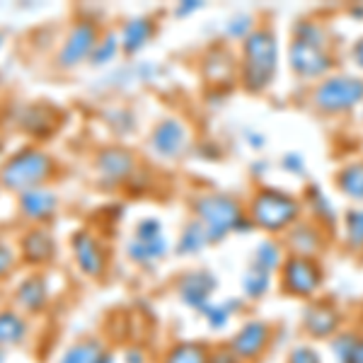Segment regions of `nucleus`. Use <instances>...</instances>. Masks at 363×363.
Wrapping results in <instances>:
<instances>
[{
  "label": "nucleus",
  "mask_w": 363,
  "mask_h": 363,
  "mask_svg": "<svg viewBox=\"0 0 363 363\" xmlns=\"http://www.w3.org/2000/svg\"><path fill=\"white\" fill-rule=\"evenodd\" d=\"M279 70V39L272 27L259 25L240 44L238 80L252 95H262L272 87Z\"/></svg>",
  "instance_id": "1"
},
{
  "label": "nucleus",
  "mask_w": 363,
  "mask_h": 363,
  "mask_svg": "<svg viewBox=\"0 0 363 363\" xmlns=\"http://www.w3.org/2000/svg\"><path fill=\"white\" fill-rule=\"evenodd\" d=\"M245 211L252 228L267 230L269 235H281L303 218V201L277 186H259L250 196Z\"/></svg>",
  "instance_id": "2"
},
{
  "label": "nucleus",
  "mask_w": 363,
  "mask_h": 363,
  "mask_svg": "<svg viewBox=\"0 0 363 363\" xmlns=\"http://www.w3.org/2000/svg\"><path fill=\"white\" fill-rule=\"evenodd\" d=\"M191 211H194V218L203 225V230L208 233L211 245L223 242L230 233L252 228L245 203L233 194H223V191H203V194H199L191 201Z\"/></svg>",
  "instance_id": "3"
},
{
  "label": "nucleus",
  "mask_w": 363,
  "mask_h": 363,
  "mask_svg": "<svg viewBox=\"0 0 363 363\" xmlns=\"http://www.w3.org/2000/svg\"><path fill=\"white\" fill-rule=\"evenodd\" d=\"M54 174V157L44 150L27 145V148L17 150L15 155H10L0 167V186L10 191H22L34 189V186H46V182Z\"/></svg>",
  "instance_id": "4"
},
{
  "label": "nucleus",
  "mask_w": 363,
  "mask_h": 363,
  "mask_svg": "<svg viewBox=\"0 0 363 363\" xmlns=\"http://www.w3.org/2000/svg\"><path fill=\"white\" fill-rule=\"evenodd\" d=\"M310 104L315 112L327 116L349 114L363 107V78L351 73H332L310 90Z\"/></svg>",
  "instance_id": "5"
},
{
  "label": "nucleus",
  "mask_w": 363,
  "mask_h": 363,
  "mask_svg": "<svg viewBox=\"0 0 363 363\" xmlns=\"http://www.w3.org/2000/svg\"><path fill=\"white\" fill-rule=\"evenodd\" d=\"M279 286L284 296L315 301L320 289L325 286V267L318 257H298L286 255L279 269Z\"/></svg>",
  "instance_id": "6"
},
{
  "label": "nucleus",
  "mask_w": 363,
  "mask_h": 363,
  "mask_svg": "<svg viewBox=\"0 0 363 363\" xmlns=\"http://www.w3.org/2000/svg\"><path fill=\"white\" fill-rule=\"evenodd\" d=\"M289 68L298 80L320 83L322 78L335 73V54H332V46L313 44V42H306V39L291 37Z\"/></svg>",
  "instance_id": "7"
},
{
  "label": "nucleus",
  "mask_w": 363,
  "mask_h": 363,
  "mask_svg": "<svg viewBox=\"0 0 363 363\" xmlns=\"http://www.w3.org/2000/svg\"><path fill=\"white\" fill-rule=\"evenodd\" d=\"M167 238L162 230V223L157 218H143L138 220L133 228V238L126 245V255L133 264L138 267H155L157 262H162L167 257Z\"/></svg>",
  "instance_id": "8"
},
{
  "label": "nucleus",
  "mask_w": 363,
  "mask_h": 363,
  "mask_svg": "<svg viewBox=\"0 0 363 363\" xmlns=\"http://www.w3.org/2000/svg\"><path fill=\"white\" fill-rule=\"evenodd\" d=\"M272 342H274L272 322L252 318L245 325H240V330L230 337L228 347L233 349V354L242 363H259L269 354V349H272Z\"/></svg>",
  "instance_id": "9"
},
{
  "label": "nucleus",
  "mask_w": 363,
  "mask_h": 363,
  "mask_svg": "<svg viewBox=\"0 0 363 363\" xmlns=\"http://www.w3.org/2000/svg\"><path fill=\"white\" fill-rule=\"evenodd\" d=\"M191 145V131L177 116H165L150 128L148 148L162 160H179Z\"/></svg>",
  "instance_id": "10"
},
{
  "label": "nucleus",
  "mask_w": 363,
  "mask_h": 363,
  "mask_svg": "<svg viewBox=\"0 0 363 363\" xmlns=\"http://www.w3.org/2000/svg\"><path fill=\"white\" fill-rule=\"evenodd\" d=\"M138 160L133 150L124 145H104L95 155V172L104 186H121L136 177Z\"/></svg>",
  "instance_id": "11"
},
{
  "label": "nucleus",
  "mask_w": 363,
  "mask_h": 363,
  "mask_svg": "<svg viewBox=\"0 0 363 363\" xmlns=\"http://www.w3.org/2000/svg\"><path fill=\"white\" fill-rule=\"evenodd\" d=\"M99 42V29L92 20H78L68 29L66 39L56 54V66L63 70L78 68L83 61H90L92 49Z\"/></svg>",
  "instance_id": "12"
},
{
  "label": "nucleus",
  "mask_w": 363,
  "mask_h": 363,
  "mask_svg": "<svg viewBox=\"0 0 363 363\" xmlns=\"http://www.w3.org/2000/svg\"><path fill=\"white\" fill-rule=\"evenodd\" d=\"M342 322L344 313L335 303L315 298V301H308L306 310H303L301 327L306 332V337L315 339V342H325V339L330 342L332 337H337L342 332Z\"/></svg>",
  "instance_id": "13"
},
{
  "label": "nucleus",
  "mask_w": 363,
  "mask_h": 363,
  "mask_svg": "<svg viewBox=\"0 0 363 363\" xmlns=\"http://www.w3.org/2000/svg\"><path fill=\"white\" fill-rule=\"evenodd\" d=\"M327 228H322L318 220L313 218H301L284 235V250L286 255H298V257H318L322 250L327 247Z\"/></svg>",
  "instance_id": "14"
},
{
  "label": "nucleus",
  "mask_w": 363,
  "mask_h": 363,
  "mask_svg": "<svg viewBox=\"0 0 363 363\" xmlns=\"http://www.w3.org/2000/svg\"><path fill=\"white\" fill-rule=\"evenodd\" d=\"M218 289V279L206 269H194V272H184L177 279V294L184 306L194 308L201 313L208 303H213V294Z\"/></svg>",
  "instance_id": "15"
},
{
  "label": "nucleus",
  "mask_w": 363,
  "mask_h": 363,
  "mask_svg": "<svg viewBox=\"0 0 363 363\" xmlns=\"http://www.w3.org/2000/svg\"><path fill=\"white\" fill-rule=\"evenodd\" d=\"M70 247H73V257L78 262L80 272L85 277L99 279L107 269V252L99 245V240L87 230H78L70 238Z\"/></svg>",
  "instance_id": "16"
},
{
  "label": "nucleus",
  "mask_w": 363,
  "mask_h": 363,
  "mask_svg": "<svg viewBox=\"0 0 363 363\" xmlns=\"http://www.w3.org/2000/svg\"><path fill=\"white\" fill-rule=\"evenodd\" d=\"M17 206H20V213L27 220H32V223H46L56 213L58 196L49 186H34V189H27L17 196Z\"/></svg>",
  "instance_id": "17"
},
{
  "label": "nucleus",
  "mask_w": 363,
  "mask_h": 363,
  "mask_svg": "<svg viewBox=\"0 0 363 363\" xmlns=\"http://www.w3.org/2000/svg\"><path fill=\"white\" fill-rule=\"evenodd\" d=\"M20 255L27 264H46V262L54 259L56 255V245H54V238L49 235V230L42 225H34L22 235L20 240Z\"/></svg>",
  "instance_id": "18"
},
{
  "label": "nucleus",
  "mask_w": 363,
  "mask_h": 363,
  "mask_svg": "<svg viewBox=\"0 0 363 363\" xmlns=\"http://www.w3.org/2000/svg\"><path fill=\"white\" fill-rule=\"evenodd\" d=\"M201 66H203V78H206V83L225 85L238 78V61H235V56L230 54V49H225V46H213V49H208Z\"/></svg>",
  "instance_id": "19"
},
{
  "label": "nucleus",
  "mask_w": 363,
  "mask_h": 363,
  "mask_svg": "<svg viewBox=\"0 0 363 363\" xmlns=\"http://www.w3.org/2000/svg\"><path fill=\"white\" fill-rule=\"evenodd\" d=\"M153 34H155L153 17H148V15L128 17L124 25H121V32H119L121 51H124L126 56L138 54V51H143L145 46L150 44Z\"/></svg>",
  "instance_id": "20"
},
{
  "label": "nucleus",
  "mask_w": 363,
  "mask_h": 363,
  "mask_svg": "<svg viewBox=\"0 0 363 363\" xmlns=\"http://www.w3.org/2000/svg\"><path fill=\"white\" fill-rule=\"evenodd\" d=\"M335 184L339 194H344L356 206H363V157L344 162L335 174Z\"/></svg>",
  "instance_id": "21"
},
{
  "label": "nucleus",
  "mask_w": 363,
  "mask_h": 363,
  "mask_svg": "<svg viewBox=\"0 0 363 363\" xmlns=\"http://www.w3.org/2000/svg\"><path fill=\"white\" fill-rule=\"evenodd\" d=\"M330 349L335 363H363V332L342 330L330 339Z\"/></svg>",
  "instance_id": "22"
},
{
  "label": "nucleus",
  "mask_w": 363,
  "mask_h": 363,
  "mask_svg": "<svg viewBox=\"0 0 363 363\" xmlns=\"http://www.w3.org/2000/svg\"><path fill=\"white\" fill-rule=\"evenodd\" d=\"M15 301H17V306L22 310H27V313H39V310L46 306V301H49V289H46L44 277H39V274L27 277L17 286Z\"/></svg>",
  "instance_id": "23"
},
{
  "label": "nucleus",
  "mask_w": 363,
  "mask_h": 363,
  "mask_svg": "<svg viewBox=\"0 0 363 363\" xmlns=\"http://www.w3.org/2000/svg\"><path fill=\"white\" fill-rule=\"evenodd\" d=\"M162 363H211V344L206 342H177L167 347Z\"/></svg>",
  "instance_id": "24"
},
{
  "label": "nucleus",
  "mask_w": 363,
  "mask_h": 363,
  "mask_svg": "<svg viewBox=\"0 0 363 363\" xmlns=\"http://www.w3.org/2000/svg\"><path fill=\"white\" fill-rule=\"evenodd\" d=\"M284 259H286L284 242H281V240H274V238H267L257 245L255 252H252L250 264L257 269H264L269 274H277L281 264H284Z\"/></svg>",
  "instance_id": "25"
},
{
  "label": "nucleus",
  "mask_w": 363,
  "mask_h": 363,
  "mask_svg": "<svg viewBox=\"0 0 363 363\" xmlns=\"http://www.w3.org/2000/svg\"><path fill=\"white\" fill-rule=\"evenodd\" d=\"M306 201L310 203V213H313L310 218L318 220V223H320L322 228L332 230V228H335V225L339 223L335 206L330 203V199L322 194L318 184H310L308 189H306Z\"/></svg>",
  "instance_id": "26"
},
{
  "label": "nucleus",
  "mask_w": 363,
  "mask_h": 363,
  "mask_svg": "<svg viewBox=\"0 0 363 363\" xmlns=\"http://www.w3.org/2000/svg\"><path fill=\"white\" fill-rule=\"evenodd\" d=\"M208 242V233L203 230V225L199 220H189L184 228H182L179 238H177V245H174V252L179 257H191V255H199Z\"/></svg>",
  "instance_id": "27"
},
{
  "label": "nucleus",
  "mask_w": 363,
  "mask_h": 363,
  "mask_svg": "<svg viewBox=\"0 0 363 363\" xmlns=\"http://www.w3.org/2000/svg\"><path fill=\"white\" fill-rule=\"evenodd\" d=\"M104 344L99 342V339H80V342L70 344V347L63 351L61 359H58V363H97L99 359H102L104 354Z\"/></svg>",
  "instance_id": "28"
},
{
  "label": "nucleus",
  "mask_w": 363,
  "mask_h": 363,
  "mask_svg": "<svg viewBox=\"0 0 363 363\" xmlns=\"http://www.w3.org/2000/svg\"><path fill=\"white\" fill-rule=\"evenodd\" d=\"M272 277L274 274L250 264L247 269H245L242 281H240V286H242V296L247 298V301H262V298L269 294V289H272Z\"/></svg>",
  "instance_id": "29"
},
{
  "label": "nucleus",
  "mask_w": 363,
  "mask_h": 363,
  "mask_svg": "<svg viewBox=\"0 0 363 363\" xmlns=\"http://www.w3.org/2000/svg\"><path fill=\"white\" fill-rule=\"evenodd\" d=\"M27 337V322L15 310H0V344H22Z\"/></svg>",
  "instance_id": "30"
},
{
  "label": "nucleus",
  "mask_w": 363,
  "mask_h": 363,
  "mask_svg": "<svg viewBox=\"0 0 363 363\" xmlns=\"http://www.w3.org/2000/svg\"><path fill=\"white\" fill-rule=\"evenodd\" d=\"M22 128L32 136H42V133L51 131L54 128V112L44 104L39 107H27V112L22 114Z\"/></svg>",
  "instance_id": "31"
},
{
  "label": "nucleus",
  "mask_w": 363,
  "mask_h": 363,
  "mask_svg": "<svg viewBox=\"0 0 363 363\" xmlns=\"http://www.w3.org/2000/svg\"><path fill=\"white\" fill-rule=\"evenodd\" d=\"M344 245L354 252H363V206H354L344 213Z\"/></svg>",
  "instance_id": "32"
},
{
  "label": "nucleus",
  "mask_w": 363,
  "mask_h": 363,
  "mask_svg": "<svg viewBox=\"0 0 363 363\" xmlns=\"http://www.w3.org/2000/svg\"><path fill=\"white\" fill-rule=\"evenodd\" d=\"M121 51V42H119V34H114V32H107V34H102L99 37V42L97 46L92 49V54H90V66H107V63H112L116 54Z\"/></svg>",
  "instance_id": "33"
},
{
  "label": "nucleus",
  "mask_w": 363,
  "mask_h": 363,
  "mask_svg": "<svg viewBox=\"0 0 363 363\" xmlns=\"http://www.w3.org/2000/svg\"><path fill=\"white\" fill-rule=\"evenodd\" d=\"M240 303L238 301H225V303H208L206 308L201 310L203 320L208 322L211 330H223V327L230 325L233 315H235Z\"/></svg>",
  "instance_id": "34"
},
{
  "label": "nucleus",
  "mask_w": 363,
  "mask_h": 363,
  "mask_svg": "<svg viewBox=\"0 0 363 363\" xmlns=\"http://www.w3.org/2000/svg\"><path fill=\"white\" fill-rule=\"evenodd\" d=\"M257 27H259V25H257L255 15H247V13L233 15L230 20H228V25H225V37L233 39V42L242 44L245 39H247Z\"/></svg>",
  "instance_id": "35"
},
{
  "label": "nucleus",
  "mask_w": 363,
  "mask_h": 363,
  "mask_svg": "<svg viewBox=\"0 0 363 363\" xmlns=\"http://www.w3.org/2000/svg\"><path fill=\"white\" fill-rule=\"evenodd\" d=\"M284 363H322V354L313 344L303 342V344H296V347L289 351Z\"/></svg>",
  "instance_id": "36"
},
{
  "label": "nucleus",
  "mask_w": 363,
  "mask_h": 363,
  "mask_svg": "<svg viewBox=\"0 0 363 363\" xmlns=\"http://www.w3.org/2000/svg\"><path fill=\"white\" fill-rule=\"evenodd\" d=\"M211 363H242V361L233 354V349L228 347V342H225V344L211 347Z\"/></svg>",
  "instance_id": "37"
},
{
  "label": "nucleus",
  "mask_w": 363,
  "mask_h": 363,
  "mask_svg": "<svg viewBox=\"0 0 363 363\" xmlns=\"http://www.w3.org/2000/svg\"><path fill=\"white\" fill-rule=\"evenodd\" d=\"M15 259H17L15 250L10 247L8 242H3V240H0V279L8 277V272L15 267Z\"/></svg>",
  "instance_id": "38"
},
{
  "label": "nucleus",
  "mask_w": 363,
  "mask_h": 363,
  "mask_svg": "<svg viewBox=\"0 0 363 363\" xmlns=\"http://www.w3.org/2000/svg\"><path fill=\"white\" fill-rule=\"evenodd\" d=\"M281 165H284L286 169H289L291 174H301V172H306V160H303L298 153H289V155H284V160H281Z\"/></svg>",
  "instance_id": "39"
},
{
  "label": "nucleus",
  "mask_w": 363,
  "mask_h": 363,
  "mask_svg": "<svg viewBox=\"0 0 363 363\" xmlns=\"http://www.w3.org/2000/svg\"><path fill=\"white\" fill-rule=\"evenodd\" d=\"M351 58H354V63L363 70V37H359L351 46Z\"/></svg>",
  "instance_id": "40"
},
{
  "label": "nucleus",
  "mask_w": 363,
  "mask_h": 363,
  "mask_svg": "<svg viewBox=\"0 0 363 363\" xmlns=\"http://www.w3.org/2000/svg\"><path fill=\"white\" fill-rule=\"evenodd\" d=\"M126 363H145V354H143V349H128L126 351Z\"/></svg>",
  "instance_id": "41"
},
{
  "label": "nucleus",
  "mask_w": 363,
  "mask_h": 363,
  "mask_svg": "<svg viewBox=\"0 0 363 363\" xmlns=\"http://www.w3.org/2000/svg\"><path fill=\"white\" fill-rule=\"evenodd\" d=\"M201 8V3H182L179 8H177V15L179 17H184V15H191L194 10Z\"/></svg>",
  "instance_id": "42"
},
{
  "label": "nucleus",
  "mask_w": 363,
  "mask_h": 363,
  "mask_svg": "<svg viewBox=\"0 0 363 363\" xmlns=\"http://www.w3.org/2000/svg\"><path fill=\"white\" fill-rule=\"evenodd\" d=\"M97 363H114V354H112V351H104L102 359H99Z\"/></svg>",
  "instance_id": "43"
},
{
  "label": "nucleus",
  "mask_w": 363,
  "mask_h": 363,
  "mask_svg": "<svg viewBox=\"0 0 363 363\" xmlns=\"http://www.w3.org/2000/svg\"><path fill=\"white\" fill-rule=\"evenodd\" d=\"M3 143L5 140H3V133H0V153H3Z\"/></svg>",
  "instance_id": "44"
},
{
  "label": "nucleus",
  "mask_w": 363,
  "mask_h": 363,
  "mask_svg": "<svg viewBox=\"0 0 363 363\" xmlns=\"http://www.w3.org/2000/svg\"><path fill=\"white\" fill-rule=\"evenodd\" d=\"M0 46H3V37H0Z\"/></svg>",
  "instance_id": "45"
}]
</instances>
